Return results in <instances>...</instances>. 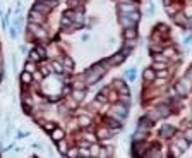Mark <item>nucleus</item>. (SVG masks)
Returning <instances> with one entry per match:
<instances>
[{"label": "nucleus", "instance_id": "f257e3e1", "mask_svg": "<svg viewBox=\"0 0 192 158\" xmlns=\"http://www.w3.org/2000/svg\"><path fill=\"white\" fill-rule=\"evenodd\" d=\"M173 134H175V127H172V126H163V129H161V138L163 139L172 138Z\"/></svg>", "mask_w": 192, "mask_h": 158}, {"label": "nucleus", "instance_id": "9d476101", "mask_svg": "<svg viewBox=\"0 0 192 158\" xmlns=\"http://www.w3.org/2000/svg\"><path fill=\"white\" fill-rule=\"evenodd\" d=\"M142 78H144V81H153L156 76H154V72H153L151 69H146L144 70V74H142Z\"/></svg>", "mask_w": 192, "mask_h": 158}, {"label": "nucleus", "instance_id": "a211bd4d", "mask_svg": "<svg viewBox=\"0 0 192 158\" xmlns=\"http://www.w3.org/2000/svg\"><path fill=\"white\" fill-rule=\"evenodd\" d=\"M36 52H38V55H40L41 59H45V57L48 55V53H46V50L43 48V47H36Z\"/></svg>", "mask_w": 192, "mask_h": 158}, {"label": "nucleus", "instance_id": "bb28decb", "mask_svg": "<svg viewBox=\"0 0 192 158\" xmlns=\"http://www.w3.org/2000/svg\"><path fill=\"white\" fill-rule=\"evenodd\" d=\"M86 139H88V141H94V136H93V134H86Z\"/></svg>", "mask_w": 192, "mask_h": 158}, {"label": "nucleus", "instance_id": "ddd939ff", "mask_svg": "<svg viewBox=\"0 0 192 158\" xmlns=\"http://www.w3.org/2000/svg\"><path fill=\"white\" fill-rule=\"evenodd\" d=\"M29 21H33V22H41V21H43V17H41V16H38V14H36V10L33 9V12H31V17H29Z\"/></svg>", "mask_w": 192, "mask_h": 158}, {"label": "nucleus", "instance_id": "f3484780", "mask_svg": "<svg viewBox=\"0 0 192 158\" xmlns=\"http://www.w3.org/2000/svg\"><path fill=\"white\" fill-rule=\"evenodd\" d=\"M158 113H160V117H163V115H168L170 113V110H168V107H158Z\"/></svg>", "mask_w": 192, "mask_h": 158}, {"label": "nucleus", "instance_id": "423d86ee", "mask_svg": "<svg viewBox=\"0 0 192 158\" xmlns=\"http://www.w3.org/2000/svg\"><path fill=\"white\" fill-rule=\"evenodd\" d=\"M51 138H53V141H60V139H64V131L59 127H55L53 131H51Z\"/></svg>", "mask_w": 192, "mask_h": 158}, {"label": "nucleus", "instance_id": "39448f33", "mask_svg": "<svg viewBox=\"0 0 192 158\" xmlns=\"http://www.w3.org/2000/svg\"><path fill=\"white\" fill-rule=\"evenodd\" d=\"M123 36L127 40H134L136 36H137V31L134 29V26H131V28H125L123 29Z\"/></svg>", "mask_w": 192, "mask_h": 158}, {"label": "nucleus", "instance_id": "dca6fc26", "mask_svg": "<svg viewBox=\"0 0 192 158\" xmlns=\"http://www.w3.org/2000/svg\"><path fill=\"white\" fill-rule=\"evenodd\" d=\"M29 60H31V62H36V60H41V57L38 55V52H36V50H33V52L29 53Z\"/></svg>", "mask_w": 192, "mask_h": 158}, {"label": "nucleus", "instance_id": "7ed1b4c3", "mask_svg": "<svg viewBox=\"0 0 192 158\" xmlns=\"http://www.w3.org/2000/svg\"><path fill=\"white\" fill-rule=\"evenodd\" d=\"M123 59H125V53H117V55H113L108 62H110V65H118L120 62H123Z\"/></svg>", "mask_w": 192, "mask_h": 158}, {"label": "nucleus", "instance_id": "cd10ccee", "mask_svg": "<svg viewBox=\"0 0 192 158\" xmlns=\"http://www.w3.org/2000/svg\"><path fill=\"white\" fill-rule=\"evenodd\" d=\"M69 155H71V157H77V155H79V153H77V151H76V149H72V151H69Z\"/></svg>", "mask_w": 192, "mask_h": 158}, {"label": "nucleus", "instance_id": "c85d7f7f", "mask_svg": "<svg viewBox=\"0 0 192 158\" xmlns=\"http://www.w3.org/2000/svg\"><path fill=\"white\" fill-rule=\"evenodd\" d=\"M187 76H189V78L192 79V69H189V72H187Z\"/></svg>", "mask_w": 192, "mask_h": 158}, {"label": "nucleus", "instance_id": "0eeeda50", "mask_svg": "<svg viewBox=\"0 0 192 158\" xmlns=\"http://www.w3.org/2000/svg\"><path fill=\"white\" fill-rule=\"evenodd\" d=\"M21 81H22L24 84H29L31 81H33V76H31V74L28 72V70H24V72L21 74Z\"/></svg>", "mask_w": 192, "mask_h": 158}, {"label": "nucleus", "instance_id": "20e7f679", "mask_svg": "<svg viewBox=\"0 0 192 158\" xmlns=\"http://www.w3.org/2000/svg\"><path fill=\"white\" fill-rule=\"evenodd\" d=\"M118 9L122 10V14H123V16H127L129 12L136 10V7H134V4H120V5H118Z\"/></svg>", "mask_w": 192, "mask_h": 158}, {"label": "nucleus", "instance_id": "aec40b11", "mask_svg": "<svg viewBox=\"0 0 192 158\" xmlns=\"http://www.w3.org/2000/svg\"><path fill=\"white\" fill-rule=\"evenodd\" d=\"M57 143H59V148H60V153H67V148H65V143H64V141H57Z\"/></svg>", "mask_w": 192, "mask_h": 158}, {"label": "nucleus", "instance_id": "412c9836", "mask_svg": "<svg viewBox=\"0 0 192 158\" xmlns=\"http://www.w3.org/2000/svg\"><path fill=\"white\" fill-rule=\"evenodd\" d=\"M120 127V124H118V122H117V120H108V127Z\"/></svg>", "mask_w": 192, "mask_h": 158}, {"label": "nucleus", "instance_id": "4be33fe9", "mask_svg": "<svg viewBox=\"0 0 192 158\" xmlns=\"http://www.w3.org/2000/svg\"><path fill=\"white\" fill-rule=\"evenodd\" d=\"M185 139H187L189 143H192V129H191V131H187V132H185Z\"/></svg>", "mask_w": 192, "mask_h": 158}, {"label": "nucleus", "instance_id": "393cba45", "mask_svg": "<svg viewBox=\"0 0 192 158\" xmlns=\"http://www.w3.org/2000/svg\"><path fill=\"white\" fill-rule=\"evenodd\" d=\"M34 69V64L33 62H26V70H33Z\"/></svg>", "mask_w": 192, "mask_h": 158}, {"label": "nucleus", "instance_id": "6ab92c4d", "mask_svg": "<svg viewBox=\"0 0 192 158\" xmlns=\"http://www.w3.org/2000/svg\"><path fill=\"white\" fill-rule=\"evenodd\" d=\"M79 122H81V126H82V127H88L91 120H89L88 117H81V119H79Z\"/></svg>", "mask_w": 192, "mask_h": 158}, {"label": "nucleus", "instance_id": "4468645a", "mask_svg": "<svg viewBox=\"0 0 192 158\" xmlns=\"http://www.w3.org/2000/svg\"><path fill=\"white\" fill-rule=\"evenodd\" d=\"M113 112H115V113H118V115H127V108H125V107H122V105H117Z\"/></svg>", "mask_w": 192, "mask_h": 158}, {"label": "nucleus", "instance_id": "9b49d317", "mask_svg": "<svg viewBox=\"0 0 192 158\" xmlns=\"http://www.w3.org/2000/svg\"><path fill=\"white\" fill-rule=\"evenodd\" d=\"M72 96H74V100H76V101H82V100H84V91H81V89H76Z\"/></svg>", "mask_w": 192, "mask_h": 158}, {"label": "nucleus", "instance_id": "1a4fd4ad", "mask_svg": "<svg viewBox=\"0 0 192 158\" xmlns=\"http://www.w3.org/2000/svg\"><path fill=\"white\" fill-rule=\"evenodd\" d=\"M177 144L180 146V149H182V151H185V149L189 148V141H187L185 138H178V139H177Z\"/></svg>", "mask_w": 192, "mask_h": 158}, {"label": "nucleus", "instance_id": "6e6552de", "mask_svg": "<svg viewBox=\"0 0 192 158\" xmlns=\"http://www.w3.org/2000/svg\"><path fill=\"white\" fill-rule=\"evenodd\" d=\"M64 69H67V70L74 69V60H72L71 57H65V59H64Z\"/></svg>", "mask_w": 192, "mask_h": 158}, {"label": "nucleus", "instance_id": "f03ea898", "mask_svg": "<svg viewBox=\"0 0 192 158\" xmlns=\"http://www.w3.org/2000/svg\"><path fill=\"white\" fill-rule=\"evenodd\" d=\"M177 91H178V95H182V96H185L187 95V89H189V84L185 83V81H180V83H177Z\"/></svg>", "mask_w": 192, "mask_h": 158}, {"label": "nucleus", "instance_id": "b1692460", "mask_svg": "<svg viewBox=\"0 0 192 158\" xmlns=\"http://www.w3.org/2000/svg\"><path fill=\"white\" fill-rule=\"evenodd\" d=\"M91 155H100V151H98V149H100V146H98V144H96V146H91Z\"/></svg>", "mask_w": 192, "mask_h": 158}, {"label": "nucleus", "instance_id": "a878e982", "mask_svg": "<svg viewBox=\"0 0 192 158\" xmlns=\"http://www.w3.org/2000/svg\"><path fill=\"white\" fill-rule=\"evenodd\" d=\"M185 16H187V17L192 16V7H187V9H185Z\"/></svg>", "mask_w": 192, "mask_h": 158}, {"label": "nucleus", "instance_id": "5701e85b", "mask_svg": "<svg viewBox=\"0 0 192 158\" xmlns=\"http://www.w3.org/2000/svg\"><path fill=\"white\" fill-rule=\"evenodd\" d=\"M154 69H156V70L165 69V64H161V62H156V64H154Z\"/></svg>", "mask_w": 192, "mask_h": 158}, {"label": "nucleus", "instance_id": "f8f14e48", "mask_svg": "<svg viewBox=\"0 0 192 158\" xmlns=\"http://www.w3.org/2000/svg\"><path fill=\"white\" fill-rule=\"evenodd\" d=\"M51 69L55 70L57 74H62V72H64V65L59 64V62H53V64H51Z\"/></svg>", "mask_w": 192, "mask_h": 158}, {"label": "nucleus", "instance_id": "c756f323", "mask_svg": "<svg viewBox=\"0 0 192 158\" xmlns=\"http://www.w3.org/2000/svg\"><path fill=\"white\" fill-rule=\"evenodd\" d=\"M191 122H192V119H191Z\"/></svg>", "mask_w": 192, "mask_h": 158}, {"label": "nucleus", "instance_id": "2eb2a0df", "mask_svg": "<svg viewBox=\"0 0 192 158\" xmlns=\"http://www.w3.org/2000/svg\"><path fill=\"white\" fill-rule=\"evenodd\" d=\"M40 124H43V127L46 129V131H53V129L57 127L55 122H40Z\"/></svg>", "mask_w": 192, "mask_h": 158}]
</instances>
